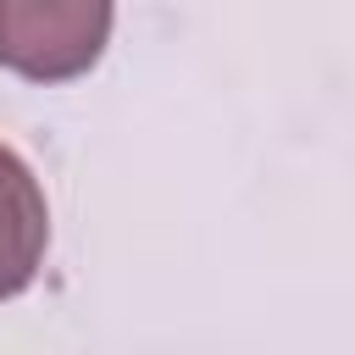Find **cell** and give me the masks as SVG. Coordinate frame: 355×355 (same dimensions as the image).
<instances>
[{"instance_id":"1","label":"cell","mask_w":355,"mask_h":355,"mask_svg":"<svg viewBox=\"0 0 355 355\" xmlns=\"http://www.w3.org/2000/svg\"><path fill=\"white\" fill-rule=\"evenodd\" d=\"M116 0H0V67L28 83H72L100 67Z\"/></svg>"},{"instance_id":"2","label":"cell","mask_w":355,"mask_h":355,"mask_svg":"<svg viewBox=\"0 0 355 355\" xmlns=\"http://www.w3.org/2000/svg\"><path fill=\"white\" fill-rule=\"evenodd\" d=\"M50 250V200L33 166L0 144V300H17L33 288Z\"/></svg>"}]
</instances>
